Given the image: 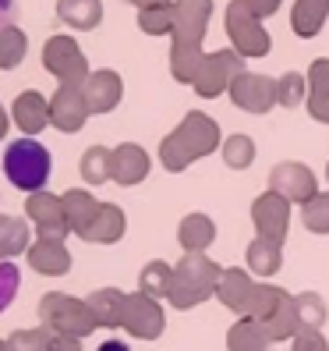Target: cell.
<instances>
[{"instance_id":"cell-1","label":"cell","mask_w":329,"mask_h":351,"mask_svg":"<svg viewBox=\"0 0 329 351\" xmlns=\"http://www.w3.org/2000/svg\"><path fill=\"white\" fill-rule=\"evenodd\" d=\"M216 146H220V125H216L209 114L192 110L167 138H163L159 163L177 174V171L188 167V163H195L198 156H209Z\"/></svg>"},{"instance_id":"cell-2","label":"cell","mask_w":329,"mask_h":351,"mask_svg":"<svg viewBox=\"0 0 329 351\" xmlns=\"http://www.w3.org/2000/svg\"><path fill=\"white\" fill-rule=\"evenodd\" d=\"M223 277V266L213 263L205 252H184L174 266V284H170V305L177 308H195L209 295H216Z\"/></svg>"},{"instance_id":"cell-3","label":"cell","mask_w":329,"mask_h":351,"mask_svg":"<svg viewBox=\"0 0 329 351\" xmlns=\"http://www.w3.org/2000/svg\"><path fill=\"white\" fill-rule=\"evenodd\" d=\"M4 174L14 189L43 192V184L50 181V149L36 138H14L4 149Z\"/></svg>"},{"instance_id":"cell-4","label":"cell","mask_w":329,"mask_h":351,"mask_svg":"<svg viewBox=\"0 0 329 351\" xmlns=\"http://www.w3.org/2000/svg\"><path fill=\"white\" fill-rule=\"evenodd\" d=\"M39 319L53 334H71V337H85L96 330V316H92L89 302L71 298L64 291H50L39 298Z\"/></svg>"},{"instance_id":"cell-5","label":"cell","mask_w":329,"mask_h":351,"mask_svg":"<svg viewBox=\"0 0 329 351\" xmlns=\"http://www.w3.org/2000/svg\"><path fill=\"white\" fill-rule=\"evenodd\" d=\"M227 36H231V43L241 57H265L273 47L262 18L255 14V8L248 0H231L227 4Z\"/></svg>"},{"instance_id":"cell-6","label":"cell","mask_w":329,"mask_h":351,"mask_svg":"<svg viewBox=\"0 0 329 351\" xmlns=\"http://www.w3.org/2000/svg\"><path fill=\"white\" fill-rule=\"evenodd\" d=\"M43 68L60 82V86H75L81 89L89 82V60L85 53L78 50V43L71 36H50L47 47H43Z\"/></svg>"},{"instance_id":"cell-7","label":"cell","mask_w":329,"mask_h":351,"mask_svg":"<svg viewBox=\"0 0 329 351\" xmlns=\"http://www.w3.org/2000/svg\"><path fill=\"white\" fill-rule=\"evenodd\" d=\"M241 64H244V57L237 50H213V53H205V64H202V71H198L192 89L202 99H213L220 93H231L234 78L244 71Z\"/></svg>"},{"instance_id":"cell-8","label":"cell","mask_w":329,"mask_h":351,"mask_svg":"<svg viewBox=\"0 0 329 351\" xmlns=\"http://www.w3.org/2000/svg\"><path fill=\"white\" fill-rule=\"evenodd\" d=\"M120 326H124L131 337H138V341H156L163 334V326H167V319H163V305L156 298H149V295L135 291L124 302V323Z\"/></svg>"},{"instance_id":"cell-9","label":"cell","mask_w":329,"mask_h":351,"mask_svg":"<svg viewBox=\"0 0 329 351\" xmlns=\"http://www.w3.org/2000/svg\"><path fill=\"white\" fill-rule=\"evenodd\" d=\"M269 192L283 195L287 202H308L319 195V184H315V174L304 167L298 160H287V163H276L273 174H269Z\"/></svg>"},{"instance_id":"cell-10","label":"cell","mask_w":329,"mask_h":351,"mask_svg":"<svg viewBox=\"0 0 329 351\" xmlns=\"http://www.w3.org/2000/svg\"><path fill=\"white\" fill-rule=\"evenodd\" d=\"M25 217L39 227V238H64L71 231L68 213H64V199L50 195V192H29Z\"/></svg>"},{"instance_id":"cell-11","label":"cell","mask_w":329,"mask_h":351,"mask_svg":"<svg viewBox=\"0 0 329 351\" xmlns=\"http://www.w3.org/2000/svg\"><path fill=\"white\" fill-rule=\"evenodd\" d=\"M231 99L234 107L248 110V114H265L273 110L276 103V78H265V75H255V71H241L231 86Z\"/></svg>"},{"instance_id":"cell-12","label":"cell","mask_w":329,"mask_h":351,"mask_svg":"<svg viewBox=\"0 0 329 351\" xmlns=\"http://www.w3.org/2000/svg\"><path fill=\"white\" fill-rule=\"evenodd\" d=\"M252 223L259 238H269V241H280L287 238V223H291V202L276 192H265L252 202Z\"/></svg>"},{"instance_id":"cell-13","label":"cell","mask_w":329,"mask_h":351,"mask_svg":"<svg viewBox=\"0 0 329 351\" xmlns=\"http://www.w3.org/2000/svg\"><path fill=\"white\" fill-rule=\"evenodd\" d=\"M213 0H174V43L202 47V36L209 29Z\"/></svg>"},{"instance_id":"cell-14","label":"cell","mask_w":329,"mask_h":351,"mask_svg":"<svg viewBox=\"0 0 329 351\" xmlns=\"http://www.w3.org/2000/svg\"><path fill=\"white\" fill-rule=\"evenodd\" d=\"M89 117V107H85V96H81V89L75 86H60L53 96H50V125L60 128V132H78L81 125H85Z\"/></svg>"},{"instance_id":"cell-15","label":"cell","mask_w":329,"mask_h":351,"mask_svg":"<svg viewBox=\"0 0 329 351\" xmlns=\"http://www.w3.org/2000/svg\"><path fill=\"white\" fill-rule=\"evenodd\" d=\"M120 93H124V86H120V75L117 71H92L89 82L81 86V96H85V107L89 114H110L117 103H120Z\"/></svg>"},{"instance_id":"cell-16","label":"cell","mask_w":329,"mask_h":351,"mask_svg":"<svg viewBox=\"0 0 329 351\" xmlns=\"http://www.w3.org/2000/svg\"><path fill=\"white\" fill-rule=\"evenodd\" d=\"M29 266L36 274H47V277H60L71 270V252L64 238H39L36 245H29Z\"/></svg>"},{"instance_id":"cell-17","label":"cell","mask_w":329,"mask_h":351,"mask_svg":"<svg viewBox=\"0 0 329 351\" xmlns=\"http://www.w3.org/2000/svg\"><path fill=\"white\" fill-rule=\"evenodd\" d=\"M110 174L117 184H138L149 174V153L135 146V142H120L110 153Z\"/></svg>"},{"instance_id":"cell-18","label":"cell","mask_w":329,"mask_h":351,"mask_svg":"<svg viewBox=\"0 0 329 351\" xmlns=\"http://www.w3.org/2000/svg\"><path fill=\"white\" fill-rule=\"evenodd\" d=\"M11 117H14V125L32 138V135H39L50 125V99L43 93H36V89H25L22 96L14 99Z\"/></svg>"},{"instance_id":"cell-19","label":"cell","mask_w":329,"mask_h":351,"mask_svg":"<svg viewBox=\"0 0 329 351\" xmlns=\"http://www.w3.org/2000/svg\"><path fill=\"white\" fill-rule=\"evenodd\" d=\"M255 280L244 274V270H223V277H220V287H216V298L231 308V313H237V316H248V308H252V298H255Z\"/></svg>"},{"instance_id":"cell-20","label":"cell","mask_w":329,"mask_h":351,"mask_svg":"<svg viewBox=\"0 0 329 351\" xmlns=\"http://www.w3.org/2000/svg\"><path fill=\"white\" fill-rule=\"evenodd\" d=\"M124 227H128V217L120 206L114 202H99V210H96V220L89 227V238L85 241H99V245H114L124 238Z\"/></svg>"},{"instance_id":"cell-21","label":"cell","mask_w":329,"mask_h":351,"mask_svg":"<svg viewBox=\"0 0 329 351\" xmlns=\"http://www.w3.org/2000/svg\"><path fill=\"white\" fill-rule=\"evenodd\" d=\"M60 199H64V213H68V223H71V234L89 238V227H92V220H96L99 202H96L89 192H81V189H68Z\"/></svg>"},{"instance_id":"cell-22","label":"cell","mask_w":329,"mask_h":351,"mask_svg":"<svg viewBox=\"0 0 329 351\" xmlns=\"http://www.w3.org/2000/svg\"><path fill=\"white\" fill-rule=\"evenodd\" d=\"M329 18V0H294V11H291V29L301 39H312L322 32Z\"/></svg>"},{"instance_id":"cell-23","label":"cell","mask_w":329,"mask_h":351,"mask_svg":"<svg viewBox=\"0 0 329 351\" xmlns=\"http://www.w3.org/2000/svg\"><path fill=\"white\" fill-rule=\"evenodd\" d=\"M85 302H89L92 316H96V326H120V323H124V302H128V295L117 291V287H99V291H92Z\"/></svg>"},{"instance_id":"cell-24","label":"cell","mask_w":329,"mask_h":351,"mask_svg":"<svg viewBox=\"0 0 329 351\" xmlns=\"http://www.w3.org/2000/svg\"><path fill=\"white\" fill-rule=\"evenodd\" d=\"M273 341L265 334V326L255 316H241L231 330H227V351H265Z\"/></svg>"},{"instance_id":"cell-25","label":"cell","mask_w":329,"mask_h":351,"mask_svg":"<svg viewBox=\"0 0 329 351\" xmlns=\"http://www.w3.org/2000/svg\"><path fill=\"white\" fill-rule=\"evenodd\" d=\"M57 18L78 32H89L103 22V4L99 0H57Z\"/></svg>"},{"instance_id":"cell-26","label":"cell","mask_w":329,"mask_h":351,"mask_svg":"<svg viewBox=\"0 0 329 351\" xmlns=\"http://www.w3.org/2000/svg\"><path fill=\"white\" fill-rule=\"evenodd\" d=\"M213 238H216V223L205 213H188L181 220V227H177V241H181V249H188V252L209 249Z\"/></svg>"},{"instance_id":"cell-27","label":"cell","mask_w":329,"mask_h":351,"mask_svg":"<svg viewBox=\"0 0 329 351\" xmlns=\"http://www.w3.org/2000/svg\"><path fill=\"white\" fill-rule=\"evenodd\" d=\"M205 64V53L202 47H192V43H174L170 47V75L184 86H195V78Z\"/></svg>"},{"instance_id":"cell-28","label":"cell","mask_w":329,"mask_h":351,"mask_svg":"<svg viewBox=\"0 0 329 351\" xmlns=\"http://www.w3.org/2000/svg\"><path fill=\"white\" fill-rule=\"evenodd\" d=\"M170 284H174V266H167L163 259H153L142 266L138 274V291L149 295V298H170Z\"/></svg>"},{"instance_id":"cell-29","label":"cell","mask_w":329,"mask_h":351,"mask_svg":"<svg viewBox=\"0 0 329 351\" xmlns=\"http://www.w3.org/2000/svg\"><path fill=\"white\" fill-rule=\"evenodd\" d=\"M18 252H29V223L0 213V263L14 259Z\"/></svg>"},{"instance_id":"cell-30","label":"cell","mask_w":329,"mask_h":351,"mask_svg":"<svg viewBox=\"0 0 329 351\" xmlns=\"http://www.w3.org/2000/svg\"><path fill=\"white\" fill-rule=\"evenodd\" d=\"M283 263V252H280V241H269V238H259L248 245V270L259 274V277H273Z\"/></svg>"},{"instance_id":"cell-31","label":"cell","mask_w":329,"mask_h":351,"mask_svg":"<svg viewBox=\"0 0 329 351\" xmlns=\"http://www.w3.org/2000/svg\"><path fill=\"white\" fill-rule=\"evenodd\" d=\"M138 29L146 36H174V0L138 11Z\"/></svg>"},{"instance_id":"cell-32","label":"cell","mask_w":329,"mask_h":351,"mask_svg":"<svg viewBox=\"0 0 329 351\" xmlns=\"http://www.w3.org/2000/svg\"><path fill=\"white\" fill-rule=\"evenodd\" d=\"M262 326H265V334H269V341H294V334L301 330L298 326V313H294V295L287 298Z\"/></svg>"},{"instance_id":"cell-33","label":"cell","mask_w":329,"mask_h":351,"mask_svg":"<svg viewBox=\"0 0 329 351\" xmlns=\"http://www.w3.org/2000/svg\"><path fill=\"white\" fill-rule=\"evenodd\" d=\"M294 313H298V326L301 330H322V323H326V302L315 291H301V295H294Z\"/></svg>"},{"instance_id":"cell-34","label":"cell","mask_w":329,"mask_h":351,"mask_svg":"<svg viewBox=\"0 0 329 351\" xmlns=\"http://www.w3.org/2000/svg\"><path fill=\"white\" fill-rule=\"evenodd\" d=\"M25 50H29V39L25 32L11 25V29H0V68H18L25 60Z\"/></svg>"},{"instance_id":"cell-35","label":"cell","mask_w":329,"mask_h":351,"mask_svg":"<svg viewBox=\"0 0 329 351\" xmlns=\"http://www.w3.org/2000/svg\"><path fill=\"white\" fill-rule=\"evenodd\" d=\"M287 298H291V295H287L283 287H276V284H259V287H255V298H252V308H248V316H255L259 323H265V319H269Z\"/></svg>"},{"instance_id":"cell-36","label":"cell","mask_w":329,"mask_h":351,"mask_svg":"<svg viewBox=\"0 0 329 351\" xmlns=\"http://www.w3.org/2000/svg\"><path fill=\"white\" fill-rule=\"evenodd\" d=\"M252 160H255V142H252V135L237 132V135H231L227 142H223V163H227V167L244 171V167H252Z\"/></svg>"},{"instance_id":"cell-37","label":"cell","mask_w":329,"mask_h":351,"mask_svg":"<svg viewBox=\"0 0 329 351\" xmlns=\"http://www.w3.org/2000/svg\"><path fill=\"white\" fill-rule=\"evenodd\" d=\"M8 351H53V330L50 326L14 330L8 337Z\"/></svg>"},{"instance_id":"cell-38","label":"cell","mask_w":329,"mask_h":351,"mask_svg":"<svg viewBox=\"0 0 329 351\" xmlns=\"http://www.w3.org/2000/svg\"><path fill=\"white\" fill-rule=\"evenodd\" d=\"M308 96V75H298V71H287L276 78V103L280 107H301V99Z\"/></svg>"},{"instance_id":"cell-39","label":"cell","mask_w":329,"mask_h":351,"mask_svg":"<svg viewBox=\"0 0 329 351\" xmlns=\"http://www.w3.org/2000/svg\"><path fill=\"white\" fill-rule=\"evenodd\" d=\"M110 153L114 149H103V146H92L85 149V156H81V178H85L89 184H103L110 181Z\"/></svg>"},{"instance_id":"cell-40","label":"cell","mask_w":329,"mask_h":351,"mask_svg":"<svg viewBox=\"0 0 329 351\" xmlns=\"http://www.w3.org/2000/svg\"><path fill=\"white\" fill-rule=\"evenodd\" d=\"M301 220L312 234H329V192H319L301 206Z\"/></svg>"},{"instance_id":"cell-41","label":"cell","mask_w":329,"mask_h":351,"mask_svg":"<svg viewBox=\"0 0 329 351\" xmlns=\"http://www.w3.org/2000/svg\"><path fill=\"white\" fill-rule=\"evenodd\" d=\"M18 284H22V274H18V266H14L11 259H4V263H0V313H4V308L14 302Z\"/></svg>"},{"instance_id":"cell-42","label":"cell","mask_w":329,"mask_h":351,"mask_svg":"<svg viewBox=\"0 0 329 351\" xmlns=\"http://www.w3.org/2000/svg\"><path fill=\"white\" fill-rule=\"evenodd\" d=\"M308 96H329V60L319 57L308 68Z\"/></svg>"},{"instance_id":"cell-43","label":"cell","mask_w":329,"mask_h":351,"mask_svg":"<svg viewBox=\"0 0 329 351\" xmlns=\"http://www.w3.org/2000/svg\"><path fill=\"white\" fill-rule=\"evenodd\" d=\"M291 351H329V344H326V337L319 334V330H298Z\"/></svg>"},{"instance_id":"cell-44","label":"cell","mask_w":329,"mask_h":351,"mask_svg":"<svg viewBox=\"0 0 329 351\" xmlns=\"http://www.w3.org/2000/svg\"><path fill=\"white\" fill-rule=\"evenodd\" d=\"M308 114L322 125H329V96H308Z\"/></svg>"},{"instance_id":"cell-45","label":"cell","mask_w":329,"mask_h":351,"mask_svg":"<svg viewBox=\"0 0 329 351\" xmlns=\"http://www.w3.org/2000/svg\"><path fill=\"white\" fill-rule=\"evenodd\" d=\"M18 22V4L14 0H0V29H11Z\"/></svg>"},{"instance_id":"cell-46","label":"cell","mask_w":329,"mask_h":351,"mask_svg":"<svg viewBox=\"0 0 329 351\" xmlns=\"http://www.w3.org/2000/svg\"><path fill=\"white\" fill-rule=\"evenodd\" d=\"M53 351H81V337H71V334H53Z\"/></svg>"},{"instance_id":"cell-47","label":"cell","mask_w":329,"mask_h":351,"mask_svg":"<svg viewBox=\"0 0 329 351\" xmlns=\"http://www.w3.org/2000/svg\"><path fill=\"white\" fill-rule=\"evenodd\" d=\"M248 4L255 8V14H259V18H269V14L280 8V0H248Z\"/></svg>"},{"instance_id":"cell-48","label":"cell","mask_w":329,"mask_h":351,"mask_svg":"<svg viewBox=\"0 0 329 351\" xmlns=\"http://www.w3.org/2000/svg\"><path fill=\"white\" fill-rule=\"evenodd\" d=\"M96 351H131V348H128L124 341H117V337H110V341H103V344H99Z\"/></svg>"},{"instance_id":"cell-49","label":"cell","mask_w":329,"mask_h":351,"mask_svg":"<svg viewBox=\"0 0 329 351\" xmlns=\"http://www.w3.org/2000/svg\"><path fill=\"white\" fill-rule=\"evenodd\" d=\"M124 4H135L142 11V8H153V4H167V0H124Z\"/></svg>"},{"instance_id":"cell-50","label":"cell","mask_w":329,"mask_h":351,"mask_svg":"<svg viewBox=\"0 0 329 351\" xmlns=\"http://www.w3.org/2000/svg\"><path fill=\"white\" fill-rule=\"evenodd\" d=\"M8 135V114H4V107H0V138Z\"/></svg>"},{"instance_id":"cell-51","label":"cell","mask_w":329,"mask_h":351,"mask_svg":"<svg viewBox=\"0 0 329 351\" xmlns=\"http://www.w3.org/2000/svg\"><path fill=\"white\" fill-rule=\"evenodd\" d=\"M0 351H8V341H0Z\"/></svg>"},{"instance_id":"cell-52","label":"cell","mask_w":329,"mask_h":351,"mask_svg":"<svg viewBox=\"0 0 329 351\" xmlns=\"http://www.w3.org/2000/svg\"><path fill=\"white\" fill-rule=\"evenodd\" d=\"M326 181H329V167H326Z\"/></svg>"}]
</instances>
